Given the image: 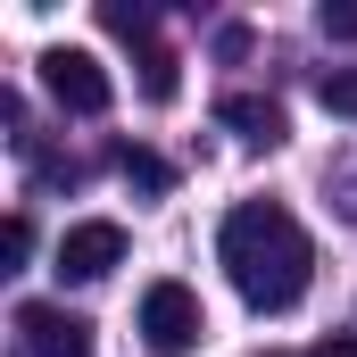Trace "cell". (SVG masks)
I'll use <instances>...</instances> for the list:
<instances>
[{
    "mask_svg": "<svg viewBox=\"0 0 357 357\" xmlns=\"http://www.w3.org/2000/svg\"><path fill=\"white\" fill-rule=\"evenodd\" d=\"M116 175L133 183V191H142V199H167V191H175V167H167V158H158V150H133V142H125V150H116Z\"/></svg>",
    "mask_w": 357,
    "mask_h": 357,
    "instance_id": "obj_7",
    "label": "cell"
},
{
    "mask_svg": "<svg viewBox=\"0 0 357 357\" xmlns=\"http://www.w3.org/2000/svg\"><path fill=\"white\" fill-rule=\"evenodd\" d=\"M216 125H233L250 150H274V142L291 133V125H282V100H258V91H225V100H216Z\"/></svg>",
    "mask_w": 357,
    "mask_h": 357,
    "instance_id": "obj_6",
    "label": "cell"
},
{
    "mask_svg": "<svg viewBox=\"0 0 357 357\" xmlns=\"http://www.w3.org/2000/svg\"><path fill=\"white\" fill-rule=\"evenodd\" d=\"M142 341L158 357H191L208 341V307H199L191 282H150V291H142Z\"/></svg>",
    "mask_w": 357,
    "mask_h": 357,
    "instance_id": "obj_2",
    "label": "cell"
},
{
    "mask_svg": "<svg viewBox=\"0 0 357 357\" xmlns=\"http://www.w3.org/2000/svg\"><path fill=\"white\" fill-rule=\"evenodd\" d=\"M142 91H150V100H175V50H158V42H142Z\"/></svg>",
    "mask_w": 357,
    "mask_h": 357,
    "instance_id": "obj_8",
    "label": "cell"
},
{
    "mask_svg": "<svg viewBox=\"0 0 357 357\" xmlns=\"http://www.w3.org/2000/svg\"><path fill=\"white\" fill-rule=\"evenodd\" d=\"M100 25H108L116 42H150V8H125V0H108V8H100Z\"/></svg>",
    "mask_w": 357,
    "mask_h": 357,
    "instance_id": "obj_10",
    "label": "cell"
},
{
    "mask_svg": "<svg viewBox=\"0 0 357 357\" xmlns=\"http://www.w3.org/2000/svg\"><path fill=\"white\" fill-rule=\"evenodd\" d=\"M42 91L67 108V116H108V100H116V84H108V67L91 59V50H42Z\"/></svg>",
    "mask_w": 357,
    "mask_h": 357,
    "instance_id": "obj_4",
    "label": "cell"
},
{
    "mask_svg": "<svg viewBox=\"0 0 357 357\" xmlns=\"http://www.w3.org/2000/svg\"><path fill=\"white\" fill-rule=\"evenodd\" d=\"M307 357H357V333H324V341H316Z\"/></svg>",
    "mask_w": 357,
    "mask_h": 357,
    "instance_id": "obj_13",
    "label": "cell"
},
{
    "mask_svg": "<svg viewBox=\"0 0 357 357\" xmlns=\"http://www.w3.org/2000/svg\"><path fill=\"white\" fill-rule=\"evenodd\" d=\"M116 266H125V225H116V216L67 225L59 250H50V274H59V282H108Z\"/></svg>",
    "mask_w": 357,
    "mask_h": 357,
    "instance_id": "obj_3",
    "label": "cell"
},
{
    "mask_svg": "<svg viewBox=\"0 0 357 357\" xmlns=\"http://www.w3.org/2000/svg\"><path fill=\"white\" fill-rule=\"evenodd\" d=\"M8 324H17V357H91V324L59 299H25Z\"/></svg>",
    "mask_w": 357,
    "mask_h": 357,
    "instance_id": "obj_5",
    "label": "cell"
},
{
    "mask_svg": "<svg viewBox=\"0 0 357 357\" xmlns=\"http://www.w3.org/2000/svg\"><path fill=\"white\" fill-rule=\"evenodd\" d=\"M0 258H8V274L33 258V216H25V208H17V216H8V233H0Z\"/></svg>",
    "mask_w": 357,
    "mask_h": 357,
    "instance_id": "obj_11",
    "label": "cell"
},
{
    "mask_svg": "<svg viewBox=\"0 0 357 357\" xmlns=\"http://www.w3.org/2000/svg\"><path fill=\"white\" fill-rule=\"evenodd\" d=\"M324 33L333 42H357V0H324Z\"/></svg>",
    "mask_w": 357,
    "mask_h": 357,
    "instance_id": "obj_12",
    "label": "cell"
},
{
    "mask_svg": "<svg viewBox=\"0 0 357 357\" xmlns=\"http://www.w3.org/2000/svg\"><path fill=\"white\" fill-rule=\"evenodd\" d=\"M216 266H225V282H233L258 316H282V307H299V291H307V274H316V241H307V225H299L291 208L241 199V208L225 216V233H216Z\"/></svg>",
    "mask_w": 357,
    "mask_h": 357,
    "instance_id": "obj_1",
    "label": "cell"
},
{
    "mask_svg": "<svg viewBox=\"0 0 357 357\" xmlns=\"http://www.w3.org/2000/svg\"><path fill=\"white\" fill-rule=\"evenodd\" d=\"M266 357H282V349H266Z\"/></svg>",
    "mask_w": 357,
    "mask_h": 357,
    "instance_id": "obj_14",
    "label": "cell"
},
{
    "mask_svg": "<svg viewBox=\"0 0 357 357\" xmlns=\"http://www.w3.org/2000/svg\"><path fill=\"white\" fill-rule=\"evenodd\" d=\"M316 100H324L333 116H357V67H333V75L316 84Z\"/></svg>",
    "mask_w": 357,
    "mask_h": 357,
    "instance_id": "obj_9",
    "label": "cell"
}]
</instances>
